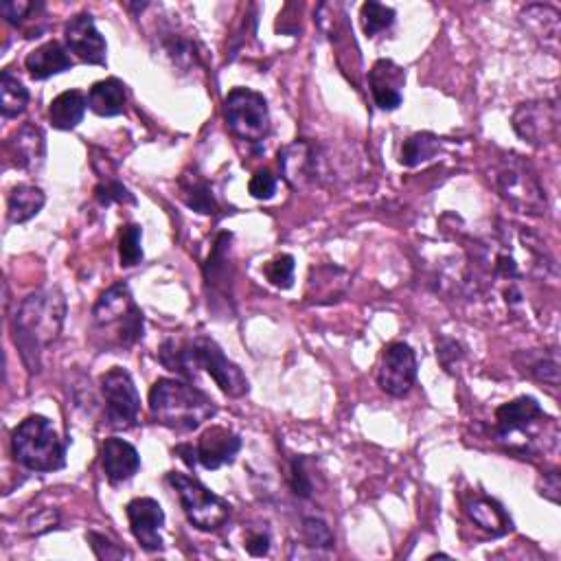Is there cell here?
<instances>
[{
	"label": "cell",
	"instance_id": "cell-1",
	"mask_svg": "<svg viewBox=\"0 0 561 561\" xmlns=\"http://www.w3.org/2000/svg\"><path fill=\"white\" fill-rule=\"evenodd\" d=\"M66 318V299L60 290H40L20 303L11 323L14 342L27 369L40 371L42 353L60 338Z\"/></svg>",
	"mask_w": 561,
	"mask_h": 561
},
{
	"label": "cell",
	"instance_id": "cell-2",
	"mask_svg": "<svg viewBox=\"0 0 561 561\" xmlns=\"http://www.w3.org/2000/svg\"><path fill=\"white\" fill-rule=\"evenodd\" d=\"M158 360L165 369L182 377H193L196 371H204L222 388L228 397H244L250 391L248 377L239 366L224 356L215 340L196 336L191 340H167L158 351Z\"/></svg>",
	"mask_w": 561,
	"mask_h": 561
},
{
	"label": "cell",
	"instance_id": "cell-3",
	"mask_svg": "<svg viewBox=\"0 0 561 561\" xmlns=\"http://www.w3.org/2000/svg\"><path fill=\"white\" fill-rule=\"evenodd\" d=\"M93 331L103 349H130L143 338L145 318L125 283H114L93 307Z\"/></svg>",
	"mask_w": 561,
	"mask_h": 561
},
{
	"label": "cell",
	"instance_id": "cell-4",
	"mask_svg": "<svg viewBox=\"0 0 561 561\" xmlns=\"http://www.w3.org/2000/svg\"><path fill=\"white\" fill-rule=\"evenodd\" d=\"M150 412L160 426L191 432L215 415V404L200 388L163 377L150 391Z\"/></svg>",
	"mask_w": 561,
	"mask_h": 561
},
{
	"label": "cell",
	"instance_id": "cell-5",
	"mask_svg": "<svg viewBox=\"0 0 561 561\" xmlns=\"http://www.w3.org/2000/svg\"><path fill=\"white\" fill-rule=\"evenodd\" d=\"M11 452L31 472H57L66 465V443L42 415L20 421V426L11 432Z\"/></svg>",
	"mask_w": 561,
	"mask_h": 561
},
{
	"label": "cell",
	"instance_id": "cell-6",
	"mask_svg": "<svg viewBox=\"0 0 561 561\" xmlns=\"http://www.w3.org/2000/svg\"><path fill=\"white\" fill-rule=\"evenodd\" d=\"M494 187L511 209L524 215H546L548 200L540 176L531 163L518 154L502 156L494 165Z\"/></svg>",
	"mask_w": 561,
	"mask_h": 561
},
{
	"label": "cell",
	"instance_id": "cell-7",
	"mask_svg": "<svg viewBox=\"0 0 561 561\" xmlns=\"http://www.w3.org/2000/svg\"><path fill=\"white\" fill-rule=\"evenodd\" d=\"M553 423L544 415L542 406L533 397H518L496 410V441L505 443L509 450L520 454H531L540 439H535L544 426Z\"/></svg>",
	"mask_w": 561,
	"mask_h": 561
},
{
	"label": "cell",
	"instance_id": "cell-8",
	"mask_svg": "<svg viewBox=\"0 0 561 561\" xmlns=\"http://www.w3.org/2000/svg\"><path fill=\"white\" fill-rule=\"evenodd\" d=\"M224 121L235 139L259 145L270 134V110L263 95L250 88H233L224 99Z\"/></svg>",
	"mask_w": 561,
	"mask_h": 561
},
{
	"label": "cell",
	"instance_id": "cell-9",
	"mask_svg": "<svg viewBox=\"0 0 561 561\" xmlns=\"http://www.w3.org/2000/svg\"><path fill=\"white\" fill-rule=\"evenodd\" d=\"M167 480L178 491L182 511H185L187 520L196 529L211 533L220 529L231 518V505L224 498L213 494L209 487H204L198 478L171 472Z\"/></svg>",
	"mask_w": 561,
	"mask_h": 561
},
{
	"label": "cell",
	"instance_id": "cell-10",
	"mask_svg": "<svg viewBox=\"0 0 561 561\" xmlns=\"http://www.w3.org/2000/svg\"><path fill=\"white\" fill-rule=\"evenodd\" d=\"M101 393L106 399V421L114 430H128L136 426L141 415V395L136 391L132 375L114 366L101 375Z\"/></svg>",
	"mask_w": 561,
	"mask_h": 561
},
{
	"label": "cell",
	"instance_id": "cell-11",
	"mask_svg": "<svg viewBox=\"0 0 561 561\" xmlns=\"http://www.w3.org/2000/svg\"><path fill=\"white\" fill-rule=\"evenodd\" d=\"M511 121L515 134L535 147L551 145L559 136V106L551 99L520 103Z\"/></svg>",
	"mask_w": 561,
	"mask_h": 561
},
{
	"label": "cell",
	"instance_id": "cell-12",
	"mask_svg": "<svg viewBox=\"0 0 561 561\" xmlns=\"http://www.w3.org/2000/svg\"><path fill=\"white\" fill-rule=\"evenodd\" d=\"M417 380V356L406 342H393L382 353L380 371H377V386L386 395L404 397L410 393Z\"/></svg>",
	"mask_w": 561,
	"mask_h": 561
},
{
	"label": "cell",
	"instance_id": "cell-13",
	"mask_svg": "<svg viewBox=\"0 0 561 561\" xmlns=\"http://www.w3.org/2000/svg\"><path fill=\"white\" fill-rule=\"evenodd\" d=\"M64 40L66 49L75 53L82 62L95 66L106 64L108 44L95 27V20L90 14H79L68 20L64 27Z\"/></svg>",
	"mask_w": 561,
	"mask_h": 561
},
{
	"label": "cell",
	"instance_id": "cell-14",
	"mask_svg": "<svg viewBox=\"0 0 561 561\" xmlns=\"http://www.w3.org/2000/svg\"><path fill=\"white\" fill-rule=\"evenodd\" d=\"M130 522V531L145 551H163V535L160 529L165 526V511L154 498H134L125 507Z\"/></svg>",
	"mask_w": 561,
	"mask_h": 561
},
{
	"label": "cell",
	"instance_id": "cell-15",
	"mask_svg": "<svg viewBox=\"0 0 561 561\" xmlns=\"http://www.w3.org/2000/svg\"><path fill=\"white\" fill-rule=\"evenodd\" d=\"M369 86L377 108L386 112L397 110L404 101V86H406L404 68L397 66L391 60L375 62L369 73Z\"/></svg>",
	"mask_w": 561,
	"mask_h": 561
},
{
	"label": "cell",
	"instance_id": "cell-16",
	"mask_svg": "<svg viewBox=\"0 0 561 561\" xmlns=\"http://www.w3.org/2000/svg\"><path fill=\"white\" fill-rule=\"evenodd\" d=\"M242 450V439L235 432L222 426H213L206 432L196 445V459L204 469H220L235 461V456Z\"/></svg>",
	"mask_w": 561,
	"mask_h": 561
},
{
	"label": "cell",
	"instance_id": "cell-17",
	"mask_svg": "<svg viewBox=\"0 0 561 561\" xmlns=\"http://www.w3.org/2000/svg\"><path fill=\"white\" fill-rule=\"evenodd\" d=\"M101 467L110 483H125L141 469V456L132 443L112 437L101 445Z\"/></svg>",
	"mask_w": 561,
	"mask_h": 561
},
{
	"label": "cell",
	"instance_id": "cell-18",
	"mask_svg": "<svg viewBox=\"0 0 561 561\" xmlns=\"http://www.w3.org/2000/svg\"><path fill=\"white\" fill-rule=\"evenodd\" d=\"M279 165L283 169L285 180L292 187H305L307 182H314L318 174L316 150L305 141H296L294 145L285 147L279 154Z\"/></svg>",
	"mask_w": 561,
	"mask_h": 561
},
{
	"label": "cell",
	"instance_id": "cell-19",
	"mask_svg": "<svg viewBox=\"0 0 561 561\" xmlns=\"http://www.w3.org/2000/svg\"><path fill=\"white\" fill-rule=\"evenodd\" d=\"M7 152L14 158V165L20 169L36 171L44 163V154H47V143H44V134L36 125H22V128L11 136L7 143Z\"/></svg>",
	"mask_w": 561,
	"mask_h": 561
},
{
	"label": "cell",
	"instance_id": "cell-20",
	"mask_svg": "<svg viewBox=\"0 0 561 561\" xmlns=\"http://www.w3.org/2000/svg\"><path fill=\"white\" fill-rule=\"evenodd\" d=\"M25 66L33 79H49L53 75L71 71L73 60L60 42L51 40L47 44H42V47H38L36 51H31L27 55Z\"/></svg>",
	"mask_w": 561,
	"mask_h": 561
},
{
	"label": "cell",
	"instance_id": "cell-21",
	"mask_svg": "<svg viewBox=\"0 0 561 561\" xmlns=\"http://www.w3.org/2000/svg\"><path fill=\"white\" fill-rule=\"evenodd\" d=\"M128 103V90L117 77L101 79L88 90V108L99 117H119Z\"/></svg>",
	"mask_w": 561,
	"mask_h": 561
},
{
	"label": "cell",
	"instance_id": "cell-22",
	"mask_svg": "<svg viewBox=\"0 0 561 561\" xmlns=\"http://www.w3.org/2000/svg\"><path fill=\"white\" fill-rule=\"evenodd\" d=\"M231 242H233V235L222 233L217 237L211 255L204 263L206 283H209L215 292H222V294L228 292L233 281V266H231V259H228V255H231Z\"/></svg>",
	"mask_w": 561,
	"mask_h": 561
},
{
	"label": "cell",
	"instance_id": "cell-23",
	"mask_svg": "<svg viewBox=\"0 0 561 561\" xmlns=\"http://www.w3.org/2000/svg\"><path fill=\"white\" fill-rule=\"evenodd\" d=\"M465 511L478 529H483L491 535H505L511 531V518L496 500L485 496H472L465 502Z\"/></svg>",
	"mask_w": 561,
	"mask_h": 561
},
{
	"label": "cell",
	"instance_id": "cell-24",
	"mask_svg": "<svg viewBox=\"0 0 561 561\" xmlns=\"http://www.w3.org/2000/svg\"><path fill=\"white\" fill-rule=\"evenodd\" d=\"M88 108V97L82 90H66L49 106V121L55 130H75L82 123Z\"/></svg>",
	"mask_w": 561,
	"mask_h": 561
},
{
	"label": "cell",
	"instance_id": "cell-25",
	"mask_svg": "<svg viewBox=\"0 0 561 561\" xmlns=\"http://www.w3.org/2000/svg\"><path fill=\"white\" fill-rule=\"evenodd\" d=\"M524 25L529 27L535 38L544 42L546 49L557 51L559 47V14L548 5H531L522 11Z\"/></svg>",
	"mask_w": 561,
	"mask_h": 561
},
{
	"label": "cell",
	"instance_id": "cell-26",
	"mask_svg": "<svg viewBox=\"0 0 561 561\" xmlns=\"http://www.w3.org/2000/svg\"><path fill=\"white\" fill-rule=\"evenodd\" d=\"M44 202H47V196H44V191L40 187H33V185L14 187L7 198L9 222L14 224L29 222L31 217H36L42 211Z\"/></svg>",
	"mask_w": 561,
	"mask_h": 561
},
{
	"label": "cell",
	"instance_id": "cell-27",
	"mask_svg": "<svg viewBox=\"0 0 561 561\" xmlns=\"http://www.w3.org/2000/svg\"><path fill=\"white\" fill-rule=\"evenodd\" d=\"M180 198L185 200L189 209L198 211L202 215H215L217 213V200L209 187V182L200 178L198 174H182L180 182Z\"/></svg>",
	"mask_w": 561,
	"mask_h": 561
},
{
	"label": "cell",
	"instance_id": "cell-28",
	"mask_svg": "<svg viewBox=\"0 0 561 561\" xmlns=\"http://www.w3.org/2000/svg\"><path fill=\"white\" fill-rule=\"evenodd\" d=\"M29 103V90L18 77L11 75L9 71L0 77V110H3L5 119H14L18 114L27 110Z\"/></svg>",
	"mask_w": 561,
	"mask_h": 561
},
{
	"label": "cell",
	"instance_id": "cell-29",
	"mask_svg": "<svg viewBox=\"0 0 561 561\" xmlns=\"http://www.w3.org/2000/svg\"><path fill=\"white\" fill-rule=\"evenodd\" d=\"M437 152H439L437 136L430 132H419L415 136H410V139L404 143L399 163H402L404 167H417L421 163H426V160L437 156Z\"/></svg>",
	"mask_w": 561,
	"mask_h": 561
},
{
	"label": "cell",
	"instance_id": "cell-30",
	"mask_svg": "<svg viewBox=\"0 0 561 561\" xmlns=\"http://www.w3.org/2000/svg\"><path fill=\"white\" fill-rule=\"evenodd\" d=\"M360 18H362V29H364L366 36L375 38L377 33H382V31L393 27L395 9L386 7L382 3H375V0H369V3L362 5Z\"/></svg>",
	"mask_w": 561,
	"mask_h": 561
},
{
	"label": "cell",
	"instance_id": "cell-31",
	"mask_svg": "<svg viewBox=\"0 0 561 561\" xmlns=\"http://www.w3.org/2000/svg\"><path fill=\"white\" fill-rule=\"evenodd\" d=\"M143 231L139 224H128L121 228V235H119V259H121V266L125 268H132V266H139L143 261Z\"/></svg>",
	"mask_w": 561,
	"mask_h": 561
},
{
	"label": "cell",
	"instance_id": "cell-32",
	"mask_svg": "<svg viewBox=\"0 0 561 561\" xmlns=\"http://www.w3.org/2000/svg\"><path fill=\"white\" fill-rule=\"evenodd\" d=\"M294 268H296V261L292 255H279L266 263L263 274H266V279L274 285V288L290 290L294 283Z\"/></svg>",
	"mask_w": 561,
	"mask_h": 561
},
{
	"label": "cell",
	"instance_id": "cell-33",
	"mask_svg": "<svg viewBox=\"0 0 561 561\" xmlns=\"http://www.w3.org/2000/svg\"><path fill=\"white\" fill-rule=\"evenodd\" d=\"M95 200L101 206H110L112 202H119V204H136V198L130 193V189L121 185L119 180L114 178H106L103 182H99L97 189H95Z\"/></svg>",
	"mask_w": 561,
	"mask_h": 561
},
{
	"label": "cell",
	"instance_id": "cell-34",
	"mask_svg": "<svg viewBox=\"0 0 561 561\" xmlns=\"http://www.w3.org/2000/svg\"><path fill=\"white\" fill-rule=\"evenodd\" d=\"M303 537L307 546L312 548H331L334 546V533L320 518H305L303 520Z\"/></svg>",
	"mask_w": 561,
	"mask_h": 561
},
{
	"label": "cell",
	"instance_id": "cell-35",
	"mask_svg": "<svg viewBox=\"0 0 561 561\" xmlns=\"http://www.w3.org/2000/svg\"><path fill=\"white\" fill-rule=\"evenodd\" d=\"M290 487L299 498H312L314 494V483L307 472L305 456H296L290 465Z\"/></svg>",
	"mask_w": 561,
	"mask_h": 561
},
{
	"label": "cell",
	"instance_id": "cell-36",
	"mask_svg": "<svg viewBox=\"0 0 561 561\" xmlns=\"http://www.w3.org/2000/svg\"><path fill=\"white\" fill-rule=\"evenodd\" d=\"M40 7H44V5L42 3H38V5L27 3V0H7V3L0 5V11H3V16H5L9 25L22 27L29 20L33 11H38Z\"/></svg>",
	"mask_w": 561,
	"mask_h": 561
},
{
	"label": "cell",
	"instance_id": "cell-37",
	"mask_svg": "<svg viewBox=\"0 0 561 561\" xmlns=\"http://www.w3.org/2000/svg\"><path fill=\"white\" fill-rule=\"evenodd\" d=\"M88 544L95 551L97 559H123V557H130V553L125 551V548H121L119 544H114L110 537L101 535V533H95V531L88 533Z\"/></svg>",
	"mask_w": 561,
	"mask_h": 561
},
{
	"label": "cell",
	"instance_id": "cell-38",
	"mask_svg": "<svg viewBox=\"0 0 561 561\" xmlns=\"http://www.w3.org/2000/svg\"><path fill=\"white\" fill-rule=\"evenodd\" d=\"M529 373L533 377H537L540 382H546L551 386L559 384V362H557V353L553 351L551 356L537 358L535 362L529 364Z\"/></svg>",
	"mask_w": 561,
	"mask_h": 561
},
{
	"label": "cell",
	"instance_id": "cell-39",
	"mask_svg": "<svg viewBox=\"0 0 561 561\" xmlns=\"http://www.w3.org/2000/svg\"><path fill=\"white\" fill-rule=\"evenodd\" d=\"M248 191L255 200H270L277 193V178L270 171H257L248 182Z\"/></svg>",
	"mask_w": 561,
	"mask_h": 561
},
{
	"label": "cell",
	"instance_id": "cell-40",
	"mask_svg": "<svg viewBox=\"0 0 561 561\" xmlns=\"http://www.w3.org/2000/svg\"><path fill=\"white\" fill-rule=\"evenodd\" d=\"M437 358L441 360V364L445 366L448 371H454V366L459 364V360L463 358V351L459 347V342L454 340H441V345L437 347Z\"/></svg>",
	"mask_w": 561,
	"mask_h": 561
},
{
	"label": "cell",
	"instance_id": "cell-41",
	"mask_svg": "<svg viewBox=\"0 0 561 561\" xmlns=\"http://www.w3.org/2000/svg\"><path fill=\"white\" fill-rule=\"evenodd\" d=\"M246 551L253 557H266L270 553V533L253 531L246 537Z\"/></svg>",
	"mask_w": 561,
	"mask_h": 561
},
{
	"label": "cell",
	"instance_id": "cell-42",
	"mask_svg": "<svg viewBox=\"0 0 561 561\" xmlns=\"http://www.w3.org/2000/svg\"><path fill=\"white\" fill-rule=\"evenodd\" d=\"M559 491H561V480H559V474H557V472H548V474H544V487H542L540 494H542L546 500L559 502Z\"/></svg>",
	"mask_w": 561,
	"mask_h": 561
}]
</instances>
